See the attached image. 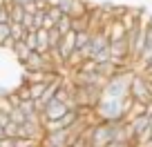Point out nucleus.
<instances>
[{"mask_svg": "<svg viewBox=\"0 0 152 147\" xmlns=\"http://www.w3.org/2000/svg\"><path fill=\"white\" fill-rule=\"evenodd\" d=\"M134 71H137L134 67H123V69H119L112 78H107V80H105V87H103V96H110V98H123V96H128Z\"/></svg>", "mask_w": 152, "mask_h": 147, "instance_id": "nucleus-1", "label": "nucleus"}, {"mask_svg": "<svg viewBox=\"0 0 152 147\" xmlns=\"http://www.w3.org/2000/svg\"><path fill=\"white\" fill-rule=\"evenodd\" d=\"M25 43L31 51H36V45H38V38H36V31H27L25 33Z\"/></svg>", "mask_w": 152, "mask_h": 147, "instance_id": "nucleus-14", "label": "nucleus"}, {"mask_svg": "<svg viewBox=\"0 0 152 147\" xmlns=\"http://www.w3.org/2000/svg\"><path fill=\"white\" fill-rule=\"evenodd\" d=\"M9 27H11V38L14 40H25L27 29L23 27V22H9Z\"/></svg>", "mask_w": 152, "mask_h": 147, "instance_id": "nucleus-11", "label": "nucleus"}, {"mask_svg": "<svg viewBox=\"0 0 152 147\" xmlns=\"http://www.w3.org/2000/svg\"><path fill=\"white\" fill-rule=\"evenodd\" d=\"M94 114L99 120H128L121 98H110V96H103L99 100V105L94 107Z\"/></svg>", "mask_w": 152, "mask_h": 147, "instance_id": "nucleus-2", "label": "nucleus"}, {"mask_svg": "<svg viewBox=\"0 0 152 147\" xmlns=\"http://www.w3.org/2000/svg\"><path fill=\"white\" fill-rule=\"evenodd\" d=\"M36 38H38L36 51L38 54H47L49 51V31H47V29H38V31H36Z\"/></svg>", "mask_w": 152, "mask_h": 147, "instance_id": "nucleus-8", "label": "nucleus"}, {"mask_svg": "<svg viewBox=\"0 0 152 147\" xmlns=\"http://www.w3.org/2000/svg\"><path fill=\"white\" fill-rule=\"evenodd\" d=\"M9 118H11V120H14V123H18V125H23V123H25V120H27V116H25V114H23V109H20V107H16V109H14V112H11V114H9Z\"/></svg>", "mask_w": 152, "mask_h": 147, "instance_id": "nucleus-15", "label": "nucleus"}, {"mask_svg": "<svg viewBox=\"0 0 152 147\" xmlns=\"http://www.w3.org/2000/svg\"><path fill=\"white\" fill-rule=\"evenodd\" d=\"M105 33H107L110 43H116V40L128 38V29L123 27L121 20H107V25H105Z\"/></svg>", "mask_w": 152, "mask_h": 147, "instance_id": "nucleus-5", "label": "nucleus"}, {"mask_svg": "<svg viewBox=\"0 0 152 147\" xmlns=\"http://www.w3.org/2000/svg\"><path fill=\"white\" fill-rule=\"evenodd\" d=\"M0 147H16V138H11V136L0 138Z\"/></svg>", "mask_w": 152, "mask_h": 147, "instance_id": "nucleus-20", "label": "nucleus"}, {"mask_svg": "<svg viewBox=\"0 0 152 147\" xmlns=\"http://www.w3.org/2000/svg\"><path fill=\"white\" fill-rule=\"evenodd\" d=\"M130 96H132L134 100L152 105V83L143 71H134L132 83H130Z\"/></svg>", "mask_w": 152, "mask_h": 147, "instance_id": "nucleus-3", "label": "nucleus"}, {"mask_svg": "<svg viewBox=\"0 0 152 147\" xmlns=\"http://www.w3.org/2000/svg\"><path fill=\"white\" fill-rule=\"evenodd\" d=\"M69 147H90V143H87L85 134H81V136H76L74 140H72V145H69Z\"/></svg>", "mask_w": 152, "mask_h": 147, "instance_id": "nucleus-18", "label": "nucleus"}, {"mask_svg": "<svg viewBox=\"0 0 152 147\" xmlns=\"http://www.w3.org/2000/svg\"><path fill=\"white\" fill-rule=\"evenodd\" d=\"M36 147H40V145H36Z\"/></svg>", "mask_w": 152, "mask_h": 147, "instance_id": "nucleus-22", "label": "nucleus"}, {"mask_svg": "<svg viewBox=\"0 0 152 147\" xmlns=\"http://www.w3.org/2000/svg\"><path fill=\"white\" fill-rule=\"evenodd\" d=\"M72 31H92V22H90V11L85 16H78V18H72Z\"/></svg>", "mask_w": 152, "mask_h": 147, "instance_id": "nucleus-7", "label": "nucleus"}, {"mask_svg": "<svg viewBox=\"0 0 152 147\" xmlns=\"http://www.w3.org/2000/svg\"><path fill=\"white\" fill-rule=\"evenodd\" d=\"M0 22H9V7L0 5Z\"/></svg>", "mask_w": 152, "mask_h": 147, "instance_id": "nucleus-19", "label": "nucleus"}, {"mask_svg": "<svg viewBox=\"0 0 152 147\" xmlns=\"http://www.w3.org/2000/svg\"><path fill=\"white\" fill-rule=\"evenodd\" d=\"M67 109H69V105H67V103H63V100H58V98H52L47 105H45L40 118H43V123H49V120H61L63 116L67 114Z\"/></svg>", "mask_w": 152, "mask_h": 147, "instance_id": "nucleus-4", "label": "nucleus"}, {"mask_svg": "<svg viewBox=\"0 0 152 147\" xmlns=\"http://www.w3.org/2000/svg\"><path fill=\"white\" fill-rule=\"evenodd\" d=\"M18 132H20V125H18V123H14V120H9V123L5 125V136L18 138Z\"/></svg>", "mask_w": 152, "mask_h": 147, "instance_id": "nucleus-13", "label": "nucleus"}, {"mask_svg": "<svg viewBox=\"0 0 152 147\" xmlns=\"http://www.w3.org/2000/svg\"><path fill=\"white\" fill-rule=\"evenodd\" d=\"M11 54H14V56H16V60H18L20 65H23V62L29 58L31 49L27 47V43H25V40H16V43H14V47H11Z\"/></svg>", "mask_w": 152, "mask_h": 147, "instance_id": "nucleus-6", "label": "nucleus"}, {"mask_svg": "<svg viewBox=\"0 0 152 147\" xmlns=\"http://www.w3.org/2000/svg\"><path fill=\"white\" fill-rule=\"evenodd\" d=\"M49 83H29V91H31V98L38 100L40 96L45 94V89H47Z\"/></svg>", "mask_w": 152, "mask_h": 147, "instance_id": "nucleus-10", "label": "nucleus"}, {"mask_svg": "<svg viewBox=\"0 0 152 147\" xmlns=\"http://www.w3.org/2000/svg\"><path fill=\"white\" fill-rule=\"evenodd\" d=\"M56 29H58V31L63 33V36H65L67 31H72V16L63 14V16H61V20L56 22Z\"/></svg>", "mask_w": 152, "mask_h": 147, "instance_id": "nucleus-12", "label": "nucleus"}, {"mask_svg": "<svg viewBox=\"0 0 152 147\" xmlns=\"http://www.w3.org/2000/svg\"><path fill=\"white\" fill-rule=\"evenodd\" d=\"M9 22H23L25 18V7L18 5V2H9Z\"/></svg>", "mask_w": 152, "mask_h": 147, "instance_id": "nucleus-9", "label": "nucleus"}, {"mask_svg": "<svg viewBox=\"0 0 152 147\" xmlns=\"http://www.w3.org/2000/svg\"><path fill=\"white\" fill-rule=\"evenodd\" d=\"M40 147H43V145H40Z\"/></svg>", "mask_w": 152, "mask_h": 147, "instance_id": "nucleus-23", "label": "nucleus"}, {"mask_svg": "<svg viewBox=\"0 0 152 147\" xmlns=\"http://www.w3.org/2000/svg\"><path fill=\"white\" fill-rule=\"evenodd\" d=\"M9 2H18V5H25V2H31V0H9Z\"/></svg>", "mask_w": 152, "mask_h": 147, "instance_id": "nucleus-21", "label": "nucleus"}, {"mask_svg": "<svg viewBox=\"0 0 152 147\" xmlns=\"http://www.w3.org/2000/svg\"><path fill=\"white\" fill-rule=\"evenodd\" d=\"M54 2H56V5L61 7V11H63V14H67V16H69V11H72V2H74V0H54Z\"/></svg>", "mask_w": 152, "mask_h": 147, "instance_id": "nucleus-17", "label": "nucleus"}, {"mask_svg": "<svg viewBox=\"0 0 152 147\" xmlns=\"http://www.w3.org/2000/svg\"><path fill=\"white\" fill-rule=\"evenodd\" d=\"M36 145H40V143L34 138H16V147H36Z\"/></svg>", "mask_w": 152, "mask_h": 147, "instance_id": "nucleus-16", "label": "nucleus"}]
</instances>
